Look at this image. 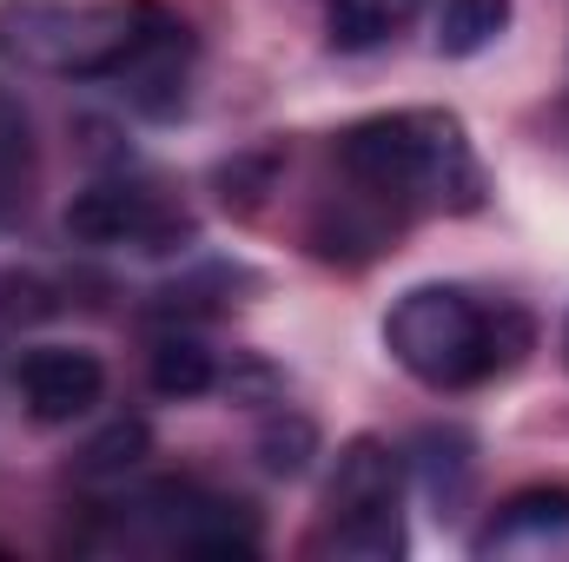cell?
Masks as SVG:
<instances>
[{
  "label": "cell",
  "instance_id": "obj_1",
  "mask_svg": "<svg viewBox=\"0 0 569 562\" xmlns=\"http://www.w3.org/2000/svg\"><path fill=\"white\" fill-rule=\"evenodd\" d=\"M338 172L351 179V192L378 199L398 219L405 212H477L490 192L463 120L437 107L358 120L338 140Z\"/></svg>",
  "mask_w": 569,
  "mask_h": 562
},
{
  "label": "cell",
  "instance_id": "obj_12",
  "mask_svg": "<svg viewBox=\"0 0 569 562\" xmlns=\"http://www.w3.org/2000/svg\"><path fill=\"white\" fill-rule=\"evenodd\" d=\"M510 13H517V0H443V13H437V53L470 60V53L497 47L503 27H510Z\"/></svg>",
  "mask_w": 569,
  "mask_h": 562
},
{
  "label": "cell",
  "instance_id": "obj_13",
  "mask_svg": "<svg viewBox=\"0 0 569 562\" xmlns=\"http://www.w3.org/2000/svg\"><path fill=\"white\" fill-rule=\"evenodd\" d=\"M146 450H152V430H146L140 418H120L80 450V476H127Z\"/></svg>",
  "mask_w": 569,
  "mask_h": 562
},
{
  "label": "cell",
  "instance_id": "obj_7",
  "mask_svg": "<svg viewBox=\"0 0 569 562\" xmlns=\"http://www.w3.org/2000/svg\"><path fill=\"white\" fill-rule=\"evenodd\" d=\"M470 550L477 562H569V490H517Z\"/></svg>",
  "mask_w": 569,
  "mask_h": 562
},
{
  "label": "cell",
  "instance_id": "obj_4",
  "mask_svg": "<svg viewBox=\"0 0 569 562\" xmlns=\"http://www.w3.org/2000/svg\"><path fill=\"white\" fill-rule=\"evenodd\" d=\"M67 239L80 245H140V252H172L179 239H192V219L179 205H166L140 179H100L87 192H73L67 205Z\"/></svg>",
  "mask_w": 569,
  "mask_h": 562
},
{
  "label": "cell",
  "instance_id": "obj_15",
  "mask_svg": "<svg viewBox=\"0 0 569 562\" xmlns=\"http://www.w3.org/2000/svg\"><path fill=\"white\" fill-rule=\"evenodd\" d=\"M563 364H569V324H563Z\"/></svg>",
  "mask_w": 569,
  "mask_h": 562
},
{
  "label": "cell",
  "instance_id": "obj_11",
  "mask_svg": "<svg viewBox=\"0 0 569 562\" xmlns=\"http://www.w3.org/2000/svg\"><path fill=\"white\" fill-rule=\"evenodd\" d=\"M146 378H152L159 398H206V391L219 384V364H212V351H206L199 338L166 331V338L152 344V358H146Z\"/></svg>",
  "mask_w": 569,
  "mask_h": 562
},
{
  "label": "cell",
  "instance_id": "obj_9",
  "mask_svg": "<svg viewBox=\"0 0 569 562\" xmlns=\"http://www.w3.org/2000/svg\"><path fill=\"white\" fill-rule=\"evenodd\" d=\"M40 185V145L27 127V107L0 87V225H20Z\"/></svg>",
  "mask_w": 569,
  "mask_h": 562
},
{
  "label": "cell",
  "instance_id": "obj_6",
  "mask_svg": "<svg viewBox=\"0 0 569 562\" xmlns=\"http://www.w3.org/2000/svg\"><path fill=\"white\" fill-rule=\"evenodd\" d=\"M13 384L33 423H73L107 398V364L100 351H80V344H33L13 364Z\"/></svg>",
  "mask_w": 569,
  "mask_h": 562
},
{
  "label": "cell",
  "instance_id": "obj_5",
  "mask_svg": "<svg viewBox=\"0 0 569 562\" xmlns=\"http://www.w3.org/2000/svg\"><path fill=\"white\" fill-rule=\"evenodd\" d=\"M140 510L159 523L166 543L192 550V556H252L259 550V523L246 503L212 496L199 483H159L152 496H140Z\"/></svg>",
  "mask_w": 569,
  "mask_h": 562
},
{
  "label": "cell",
  "instance_id": "obj_3",
  "mask_svg": "<svg viewBox=\"0 0 569 562\" xmlns=\"http://www.w3.org/2000/svg\"><path fill=\"white\" fill-rule=\"evenodd\" d=\"M159 27V0H0V60L40 80H120Z\"/></svg>",
  "mask_w": 569,
  "mask_h": 562
},
{
  "label": "cell",
  "instance_id": "obj_2",
  "mask_svg": "<svg viewBox=\"0 0 569 562\" xmlns=\"http://www.w3.org/2000/svg\"><path fill=\"white\" fill-rule=\"evenodd\" d=\"M385 351L430 391H470L530 351V318L517 304H483L463 284H418L391 304Z\"/></svg>",
  "mask_w": 569,
  "mask_h": 562
},
{
  "label": "cell",
  "instance_id": "obj_14",
  "mask_svg": "<svg viewBox=\"0 0 569 562\" xmlns=\"http://www.w3.org/2000/svg\"><path fill=\"white\" fill-rule=\"evenodd\" d=\"M259 456H266L272 476H305L311 456H318V430H311V418H298V411L272 418L266 430H259Z\"/></svg>",
  "mask_w": 569,
  "mask_h": 562
},
{
  "label": "cell",
  "instance_id": "obj_8",
  "mask_svg": "<svg viewBox=\"0 0 569 562\" xmlns=\"http://www.w3.org/2000/svg\"><path fill=\"white\" fill-rule=\"evenodd\" d=\"M378 510H405V463L391 443L351 436L325 483V523H351V516H378Z\"/></svg>",
  "mask_w": 569,
  "mask_h": 562
},
{
  "label": "cell",
  "instance_id": "obj_10",
  "mask_svg": "<svg viewBox=\"0 0 569 562\" xmlns=\"http://www.w3.org/2000/svg\"><path fill=\"white\" fill-rule=\"evenodd\" d=\"M425 0H325V27H331V47L345 53H371L385 47Z\"/></svg>",
  "mask_w": 569,
  "mask_h": 562
}]
</instances>
